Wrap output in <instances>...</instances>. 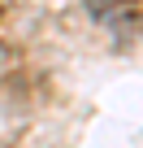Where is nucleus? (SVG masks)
<instances>
[{
  "instance_id": "f257e3e1",
  "label": "nucleus",
  "mask_w": 143,
  "mask_h": 148,
  "mask_svg": "<svg viewBox=\"0 0 143 148\" xmlns=\"http://www.w3.org/2000/svg\"><path fill=\"white\" fill-rule=\"evenodd\" d=\"M9 18V0H0V22H5Z\"/></svg>"
}]
</instances>
